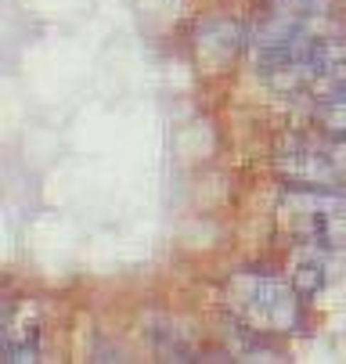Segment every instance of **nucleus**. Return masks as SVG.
<instances>
[{
	"mask_svg": "<svg viewBox=\"0 0 346 364\" xmlns=\"http://www.w3.org/2000/svg\"><path fill=\"white\" fill-rule=\"evenodd\" d=\"M227 310L260 336L267 332H292L300 328V292L292 282L267 274V271H238L227 278L224 289Z\"/></svg>",
	"mask_w": 346,
	"mask_h": 364,
	"instance_id": "f257e3e1",
	"label": "nucleus"
},
{
	"mask_svg": "<svg viewBox=\"0 0 346 364\" xmlns=\"http://www.w3.org/2000/svg\"><path fill=\"white\" fill-rule=\"evenodd\" d=\"M278 213L303 245H346V188H285Z\"/></svg>",
	"mask_w": 346,
	"mask_h": 364,
	"instance_id": "f03ea898",
	"label": "nucleus"
},
{
	"mask_svg": "<svg viewBox=\"0 0 346 364\" xmlns=\"http://www.w3.org/2000/svg\"><path fill=\"white\" fill-rule=\"evenodd\" d=\"M274 173L288 188H346L328 141L292 137L274 155Z\"/></svg>",
	"mask_w": 346,
	"mask_h": 364,
	"instance_id": "7ed1b4c3",
	"label": "nucleus"
},
{
	"mask_svg": "<svg viewBox=\"0 0 346 364\" xmlns=\"http://www.w3.org/2000/svg\"><path fill=\"white\" fill-rule=\"evenodd\" d=\"M245 40H249V36H245L234 22H224V18L202 22L199 29H195V50L210 58V55H213V47H217V62H220V58H231Z\"/></svg>",
	"mask_w": 346,
	"mask_h": 364,
	"instance_id": "20e7f679",
	"label": "nucleus"
},
{
	"mask_svg": "<svg viewBox=\"0 0 346 364\" xmlns=\"http://www.w3.org/2000/svg\"><path fill=\"white\" fill-rule=\"evenodd\" d=\"M325 278H328V259H325V249H318V245H307V252L296 259V267H292V285H296V292L300 296H314L321 285H325Z\"/></svg>",
	"mask_w": 346,
	"mask_h": 364,
	"instance_id": "39448f33",
	"label": "nucleus"
},
{
	"mask_svg": "<svg viewBox=\"0 0 346 364\" xmlns=\"http://www.w3.org/2000/svg\"><path fill=\"white\" fill-rule=\"evenodd\" d=\"M332 0H267V15L285 18H325Z\"/></svg>",
	"mask_w": 346,
	"mask_h": 364,
	"instance_id": "423d86ee",
	"label": "nucleus"
},
{
	"mask_svg": "<svg viewBox=\"0 0 346 364\" xmlns=\"http://www.w3.org/2000/svg\"><path fill=\"white\" fill-rule=\"evenodd\" d=\"M318 123L328 137H346V90L328 101H318Z\"/></svg>",
	"mask_w": 346,
	"mask_h": 364,
	"instance_id": "0eeeda50",
	"label": "nucleus"
}]
</instances>
